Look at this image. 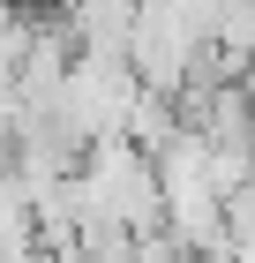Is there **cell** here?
Returning <instances> with one entry per match:
<instances>
[{
  "mask_svg": "<svg viewBox=\"0 0 255 263\" xmlns=\"http://www.w3.org/2000/svg\"><path fill=\"white\" fill-rule=\"evenodd\" d=\"M45 263H90V256H83V248L68 241V248H45Z\"/></svg>",
  "mask_w": 255,
  "mask_h": 263,
  "instance_id": "cell-5",
  "label": "cell"
},
{
  "mask_svg": "<svg viewBox=\"0 0 255 263\" xmlns=\"http://www.w3.org/2000/svg\"><path fill=\"white\" fill-rule=\"evenodd\" d=\"M135 90H143V76L128 68V53H90V45H83L75 61H68V76H60V98H53L45 121L75 143V151H90L98 136H120V128H128Z\"/></svg>",
  "mask_w": 255,
  "mask_h": 263,
  "instance_id": "cell-1",
  "label": "cell"
},
{
  "mask_svg": "<svg viewBox=\"0 0 255 263\" xmlns=\"http://www.w3.org/2000/svg\"><path fill=\"white\" fill-rule=\"evenodd\" d=\"M75 248L90 263H135V226H120V218H83L75 226Z\"/></svg>",
  "mask_w": 255,
  "mask_h": 263,
  "instance_id": "cell-3",
  "label": "cell"
},
{
  "mask_svg": "<svg viewBox=\"0 0 255 263\" xmlns=\"http://www.w3.org/2000/svg\"><path fill=\"white\" fill-rule=\"evenodd\" d=\"M135 15H143V0H75V8H68L75 38L90 45V53H128V38H135Z\"/></svg>",
  "mask_w": 255,
  "mask_h": 263,
  "instance_id": "cell-2",
  "label": "cell"
},
{
  "mask_svg": "<svg viewBox=\"0 0 255 263\" xmlns=\"http://www.w3.org/2000/svg\"><path fill=\"white\" fill-rule=\"evenodd\" d=\"M225 226H233V241H255V173L225 196Z\"/></svg>",
  "mask_w": 255,
  "mask_h": 263,
  "instance_id": "cell-4",
  "label": "cell"
}]
</instances>
